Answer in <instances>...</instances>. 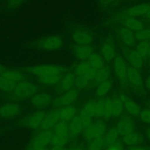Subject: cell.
I'll use <instances>...</instances> for the list:
<instances>
[{"instance_id": "obj_59", "label": "cell", "mask_w": 150, "mask_h": 150, "mask_svg": "<svg viewBox=\"0 0 150 150\" xmlns=\"http://www.w3.org/2000/svg\"><path fill=\"white\" fill-rule=\"evenodd\" d=\"M148 57H150V45H149V53H148Z\"/></svg>"}, {"instance_id": "obj_35", "label": "cell", "mask_w": 150, "mask_h": 150, "mask_svg": "<svg viewBox=\"0 0 150 150\" xmlns=\"http://www.w3.org/2000/svg\"><path fill=\"white\" fill-rule=\"evenodd\" d=\"M54 134L62 136H68L69 134V126L66 122L62 121H59L56 124L54 127Z\"/></svg>"}, {"instance_id": "obj_54", "label": "cell", "mask_w": 150, "mask_h": 150, "mask_svg": "<svg viewBox=\"0 0 150 150\" xmlns=\"http://www.w3.org/2000/svg\"><path fill=\"white\" fill-rule=\"evenodd\" d=\"M6 69H7L6 67H5L4 65L0 64V74H1Z\"/></svg>"}, {"instance_id": "obj_34", "label": "cell", "mask_w": 150, "mask_h": 150, "mask_svg": "<svg viewBox=\"0 0 150 150\" xmlns=\"http://www.w3.org/2000/svg\"><path fill=\"white\" fill-rule=\"evenodd\" d=\"M150 43L147 40L139 41L136 46V50L144 59L148 56Z\"/></svg>"}, {"instance_id": "obj_37", "label": "cell", "mask_w": 150, "mask_h": 150, "mask_svg": "<svg viewBox=\"0 0 150 150\" xmlns=\"http://www.w3.org/2000/svg\"><path fill=\"white\" fill-rule=\"evenodd\" d=\"M69 141L68 136H62L56 134H53L50 144L53 146H64Z\"/></svg>"}, {"instance_id": "obj_55", "label": "cell", "mask_w": 150, "mask_h": 150, "mask_svg": "<svg viewBox=\"0 0 150 150\" xmlns=\"http://www.w3.org/2000/svg\"><path fill=\"white\" fill-rule=\"evenodd\" d=\"M146 135L147 138H148V139L150 141V127L148 128L146 130Z\"/></svg>"}, {"instance_id": "obj_40", "label": "cell", "mask_w": 150, "mask_h": 150, "mask_svg": "<svg viewBox=\"0 0 150 150\" xmlns=\"http://www.w3.org/2000/svg\"><path fill=\"white\" fill-rule=\"evenodd\" d=\"M136 40L138 41L147 40L150 39V28H143L135 33Z\"/></svg>"}, {"instance_id": "obj_12", "label": "cell", "mask_w": 150, "mask_h": 150, "mask_svg": "<svg viewBox=\"0 0 150 150\" xmlns=\"http://www.w3.org/2000/svg\"><path fill=\"white\" fill-rule=\"evenodd\" d=\"M124 53L128 63H129V66L138 70L142 67L144 64V59L140 56L135 49H127Z\"/></svg>"}, {"instance_id": "obj_38", "label": "cell", "mask_w": 150, "mask_h": 150, "mask_svg": "<svg viewBox=\"0 0 150 150\" xmlns=\"http://www.w3.org/2000/svg\"><path fill=\"white\" fill-rule=\"evenodd\" d=\"M94 124L95 138L103 137L106 131V124L101 120H98Z\"/></svg>"}, {"instance_id": "obj_28", "label": "cell", "mask_w": 150, "mask_h": 150, "mask_svg": "<svg viewBox=\"0 0 150 150\" xmlns=\"http://www.w3.org/2000/svg\"><path fill=\"white\" fill-rule=\"evenodd\" d=\"M17 83L9 80L0 75V91L6 93H12Z\"/></svg>"}, {"instance_id": "obj_48", "label": "cell", "mask_w": 150, "mask_h": 150, "mask_svg": "<svg viewBox=\"0 0 150 150\" xmlns=\"http://www.w3.org/2000/svg\"><path fill=\"white\" fill-rule=\"evenodd\" d=\"M96 73H97V70L92 67H90L87 71V72L84 74V76H83V77L89 81L90 80H94L96 75Z\"/></svg>"}, {"instance_id": "obj_46", "label": "cell", "mask_w": 150, "mask_h": 150, "mask_svg": "<svg viewBox=\"0 0 150 150\" xmlns=\"http://www.w3.org/2000/svg\"><path fill=\"white\" fill-rule=\"evenodd\" d=\"M88 82L89 81L87 80H86L85 78H84L83 76L77 77L76 78L74 86L76 88L75 89H76V90L83 89L88 86Z\"/></svg>"}, {"instance_id": "obj_51", "label": "cell", "mask_w": 150, "mask_h": 150, "mask_svg": "<svg viewBox=\"0 0 150 150\" xmlns=\"http://www.w3.org/2000/svg\"><path fill=\"white\" fill-rule=\"evenodd\" d=\"M145 86L148 90H150V74H148L145 79Z\"/></svg>"}, {"instance_id": "obj_15", "label": "cell", "mask_w": 150, "mask_h": 150, "mask_svg": "<svg viewBox=\"0 0 150 150\" xmlns=\"http://www.w3.org/2000/svg\"><path fill=\"white\" fill-rule=\"evenodd\" d=\"M53 133L50 130H43L33 139L32 144L33 148L46 147L50 143Z\"/></svg>"}, {"instance_id": "obj_26", "label": "cell", "mask_w": 150, "mask_h": 150, "mask_svg": "<svg viewBox=\"0 0 150 150\" xmlns=\"http://www.w3.org/2000/svg\"><path fill=\"white\" fill-rule=\"evenodd\" d=\"M83 127L79 115H76L70 121L69 125V134L73 137L80 135L83 130Z\"/></svg>"}, {"instance_id": "obj_19", "label": "cell", "mask_w": 150, "mask_h": 150, "mask_svg": "<svg viewBox=\"0 0 150 150\" xmlns=\"http://www.w3.org/2000/svg\"><path fill=\"white\" fill-rule=\"evenodd\" d=\"M116 128L119 135L122 136L134 132L135 129L134 121L129 117L123 118L118 122Z\"/></svg>"}, {"instance_id": "obj_49", "label": "cell", "mask_w": 150, "mask_h": 150, "mask_svg": "<svg viewBox=\"0 0 150 150\" xmlns=\"http://www.w3.org/2000/svg\"><path fill=\"white\" fill-rule=\"evenodd\" d=\"M107 150H123L122 145L120 142L116 141L114 144L107 146Z\"/></svg>"}, {"instance_id": "obj_21", "label": "cell", "mask_w": 150, "mask_h": 150, "mask_svg": "<svg viewBox=\"0 0 150 150\" xmlns=\"http://www.w3.org/2000/svg\"><path fill=\"white\" fill-rule=\"evenodd\" d=\"M0 75L17 83L26 80V73L23 70H20L16 69L7 68Z\"/></svg>"}, {"instance_id": "obj_13", "label": "cell", "mask_w": 150, "mask_h": 150, "mask_svg": "<svg viewBox=\"0 0 150 150\" xmlns=\"http://www.w3.org/2000/svg\"><path fill=\"white\" fill-rule=\"evenodd\" d=\"M59 121V110L54 109L46 114L41 125H40V128L42 130H50L54 128Z\"/></svg>"}, {"instance_id": "obj_4", "label": "cell", "mask_w": 150, "mask_h": 150, "mask_svg": "<svg viewBox=\"0 0 150 150\" xmlns=\"http://www.w3.org/2000/svg\"><path fill=\"white\" fill-rule=\"evenodd\" d=\"M128 66L126 60L121 55H117L113 60L114 73L122 87L125 90H127L129 86L127 79Z\"/></svg>"}, {"instance_id": "obj_56", "label": "cell", "mask_w": 150, "mask_h": 150, "mask_svg": "<svg viewBox=\"0 0 150 150\" xmlns=\"http://www.w3.org/2000/svg\"><path fill=\"white\" fill-rule=\"evenodd\" d=\"M33 150H50L46 147H39V148H33Z\"/></svg>"}, {"instance_id": "obj_20", "label": "cell", "mask_w": 150, "mask_h": 150, "mask_svg": "<svg viewBox=\"0 0 150 150\" xmlns=\"http://www.w3.org/2000/svg\"><path fill=\"white\" fill-rule=\"evenodd\" d=\"M118 35L123 43L127 47H132L135 45L136 39L133 31L122 26L118 29Z\"/></svg>"}, {"instance_id": "obj_29", "label": "cell", "mask_w": 150, "mask_h": 150, "mask_svg": "<svg viewBox=\"0 0 150 150\" xmlns=\"http://www.w3.org/2000/svg\"><path fill=\"white\" fill-rule=\"evenodd\" d=\"M112 82L111 80L108 79L98 84L96 90V94L99 97L105 96L111 89Z\"/></svg>"}, {"instance_id": "obj_42", "label": "cell", "mask_w": 150, "mask_h": 150, "mask_svg": "<svg viewBox=\"0 0 150 150\" xmlns=\"http://www.w3.org/2000/svg\"><path fill=\"white\" fill-rule=\"evenodd\" d=\"M104 107H105V99L100 98L98 101H96L95 117L98 118H102L104 117Z\"/></svg>"}, {"instance_id": "obj_6", "label": "cell", "mask_w": 150, "mask_h": 150, "mask_svg": "<svg viewBox=\"0 0 150 150\" xmlns=\"http://www.w3.org/2000/svg\"><path fill=\"white\" fill-rule=\"evenodd\" d=\"M79 96L77 90L72 88L67 91L64 92L61 96L53 100L52 104L56 108L63 107L69 105H71L74 103Z\"/></svg>"}, {"instance_id": "obj_41", "label": "cell", "mask_w": 150, "mask_h": 150, "mask_svg": "<svg viewBox=\"0 0 150 150\" xmlns=\"http://www.w3.org/2000/svg\"><path fill=\"white\" fill-rule=\"evenodd\" d=\"M26 0H8L6 8L8 11L13 12L21 7Z\"/></svg>"}, {"instance_id": "obj_23", "label": "cell", "mask_w": 150, "mask_h": 150, "mask_svg": "<svg viewBox=\"0 0 150 150\" xmlns=\"http://www.w3.org/2000/svg\"><path fill=\"white\" fill-rule=\"evenodd\" d=\"M76 107L71 104L63 107L59 110L60 121L66 122L70 121L76 115Z\"/></svg>"}, {"instance_id": "obj_39", "label": "cell", "mask_w": 150, "mask_h": 150, "mask_svg": "<svg viewBox=\"0 0 150 150\" xmlns=\"http://www.w3.org/2000/svg\"><path fill=\"white\" fill-rule=\"evenodd\" d=\"M79 117L83 125V128H85L92 124V117L87 113L83 108L81 109Z\"/></svg>"}, {"instance_id": "obj_17", "label": "cell", "mask_w": 150, "mask_h": 150, "mask_svg": "<svg viewBox=\"0 0 150 150\" xmlns=\"http://www.w3.org/2000/svg\"><path fill=\"white\" fill-rule=\"evenodd\" d=\"M149 9H150V4L149 3L139 4L127 8L124 12V14L126 16H131V17L135 18L137 16L145 15Z\"/></svg>"}, {"instance_id": "obj_50", "label": "cell", "mask_w": 150, "mask_h": 150, "mask_svg": "<svg viewBox=\"0 0 150 150\" xmlns=\"http://www.w3.org/2000/svg\"><path fill=\"white\" fill-rule=\"evenodd\" d=\"M128 150H147L145 148L138 145H135V146H129L128 148Z\"/></svg>"}, {"instance_id": "obj_31", "label": "cell", "mask_w": 150, "mask_h": 150, "mask_svg": "<svg viewBox=\"0 0 150 150\" xmlns=\"http://www.w3.org/2000/svg\"><path fill=\"white\" fill-rule=\"evenodd\" d=\"M119 136V133L116 128V127H113L111 128L105 134V137L104 138L105 146H108L116 141H117L118 138Z\"/></svg>"}, {"instance_id": "obj_1", "label": "cell", "mask_w": 150, "mask_h": 150, "mask_svg": "<svg viewBox=\"0 0 150 150\" xmlns=\"http://www.w3.org/2000/svg\"><path fill=\"white\" fill-rule=\"evenodd\" d=\"M64 38L59 35L52 34L36 38L30 41L27 46L35 51L39 52H53L63 48Z\"/></svg>"}, {"instance_id": "obj_25", "label": "cell", "mask_w": 150, "mask_h": 150, "mask_svg": "<svg viewBox=\"0 0 150 150\" xmlns=\"http://www.w3.org/2000/svg\"><path fill=\"white\" fill-rule=\"evenodd\" d=\"M90 67L98 70L105 66V60L102 56L96 52H93L87 59Z\"/></svg>"}, {"instance_id": "obj_52", "label": "cell", "mask_w": 150, "mask_h": 150, "mask_svg": "<svg viewBox=\"0 0 150 150\" xmlns=\"http://www.w3.org/2000/svg\"><path fill=\"white\" fill-rule=\"evenodd\" d=\"M115 1H116V0H99V2H100V4L101 5H107L108 4H110L112 2H113Z\"/></svg>"}, {"instance_id": "obj_16", "label": "cell", "mask_w": 150, "mask_h": 150, "mask_svg": "<svg viewBox=\"0 0 150 150\" xmlns=\"http://www.w3.org/2000/svg\"><path fill=\"white\" fill-rule=\"evenodd\" d=\"M101 55L106 62L112 61L116 56V49L111 40H106L101 46Z\"/></svg>"}, {"instance_id": "obj_32", "label": "cell", "mask_w": 150, "mask_h": 150, "mask_svg": "<svg viewBox=\"0 0 150 150\" xmlns=\"http://www.w3.org/2000/svg\"><path fill=\"white\" fill-rule=\"evenodd\" d=\"M90 67H91L87 61H80L74 66L73 73L77 77L83 76Z\"/></svg>"}, {"instance_id": "obj_7", "label": "cell", "mask_w": 150, "mask_h": 150, "mask_svg": "<svg viewBox=\"0 0 150 150\" xmlns=\"http://www.w3.org/2000/svg\"><path fill=\"white\" fill-rule=\"evenodd\" d=\"M21 110V105L16 103H5L0 105V117L7 120L13 118L19 115Z\"/></svg>"}, {"instance_id": "obj_47", "label": "cell", "mask_w": 150, "mask_h": 150, "mask_svg": "<svg viewBox=\"0 0 150 150\" xmlns=\"http://www.w3.org/2000/svg\"><path fill=\"white\" fill-rule=\"evenodd\" d=\"M139 117L142 122L150 124V109H144L141 111Z\"/></svg>"}, {"instance_id": "obj_18", "label": "cell", "mask_w": 150, "mask_h": 150, "mask_svg": "<svg viewBox=\"0 0 150 150\" xmlns=\"http://www.w3.org/2000/svg\"><path fill=\"white\" fill-rule=\"evenodd\" d=\"M76 76L72 72H66L62 77L57 85L59 91L66 92L73 88L74 86Z\"/></svg>"}, {"instance_id": "obj_62", "label": "cell", "mask_w": 150, "mask_h": 150, "mask_svg": "<svg viewBox=\"0 0 150 150\" xmlns=\"http://www.w3.org/2000/svg\"><path fill=\"white\" fill-rule=\"evenodd\" d=\"M149 150H150V149H149Z\"/></svg>"}, {"instance_id": "obj_58", "label": "cell", "mask_w": 150, "mask_h": 150, "mask_svg": "<svg viewBox=\"0 0 150 150\" xmlns=\"http://www.w3.org/2000/svg\"><path fill=\"white\" fill-rule=\"evenodd\" d=\"M74 150H83V149L82 148L79 146V147H76V148H74Z\"/></svg>"}, {"instance_id": "obj_33", "label": "cell", "mask_w": 150, "mask_h": 150, "mask_svg": "<svg viewBox=\"0 0 150 150\" xmlns=\"http://www.w3.org/2000/svg\"><path fill=\"white\" fill-rule=\"evenodd\" d=\"M112 100V117L117 118L121 115L124 110V104L118 97H115Z\"/></svg>"}, {"instance_id": "obj_2", "label": "cell", "mask_w": 150, "mask_h": 150, "mask_svg": "<svg viewBox=\"0 0 150 150\" xmlns=\"http://www.w3.org/2000/svg\"><path fill=\"white\" fill-rule=\"evenodd\" d=\"M22 70L35 79L51 75H64L67 69L60 64L55 63H42L28 66Z\"/></svg>"}, {"instance_id": "obj_61", "label": "cell", "mask_w": 150, "mask_h": 150, "mask_svg": "<svg viewBox=\"0 0 150 150\" xmlns=\"http://www.w3.org/2000/svg\"><path fill=\"white\" fill-rule=\"evenodd\" d=\"M149 107H150V103H149Z\"/></svg>"}, {"instance_id": "obj_10", "label": "cell", "mask_w": 150, "mask_h": 150, "mask_svg": "<svg viewBox=\"0 0 150 150\" xmlns=\"http://www.w3.org/2000/svg\"><path fill=\"white\" fill-rule=\"evenodd\" d=\"M71 50L74 57L80 60H87L91 54L94 52L93 47L90 45H80L74 44L71 47Z\"/></svg>"}, {"instance_id": "obj_27", "label": "cell", "mask_w": 150, "mask_h": 150, "mask_svg": "<svg viewBox=\"0 0 150 150\" xmlns=\"http://www.w3.org/2000/svg\"><path fill=\"white\" fill-rule=\"evenodd\" d=\"M63 75H51L36 79L41 84L45 86H53L57 85Z\"/></svg>"}, {"instance_id": "obj_44", "label": "cell", "mask_w": 150, "mask_h": 150, "mask_svg": "<svg viewBox=\"0 0 150 150\" xmlns=\"http://www.w3.org/2000/svg\"><path fill=\"white\" fill-rule=\"evenodd\" d=\"M112 100L108 98L105 100L104 118L108 120L112 117Z\"/></svg>"}, {"instance_id": "obj_14", "label": "cell", "mask_w": 150, "mask_h": 150, "mask_svg": "<svg viewBox=\"0 0 150 150\" xmlns=\"http://www.w3.org/2000/svg\"><path fill=\"white\" fill-rule=\"evenodd\" d=\"M118 98L123 103L124 107L129 114L135 117L139 116L141 111V108L135 101L123 93L120 94Z\"/></svg>"}, {"instance_id": "obj_22", "label": "cell", "mask_w": 150, "mask_h": 150, "mask_svg": "<svg viewBox=\"0 0 150 150\" xmlns=\"http://www.w3.org/2000/svg\"><path fill=\"white\" fill-rule=\"evenodd\" d=\"M144 141V138L141 133L138 132H132L126 134L122 137L123 143L129 146L138 145Z\"/></svg>"}, {"instance_id": "obj_11", "label": "cell", "mask_w": 150, "mask_h": 150, "mask_svg": "<svg viewBox=\"0 0 150 150\" xmlns=\"http://www.w3.org/2000/svg\"><path fill=\"white\" fill-rule=\"evenodd\" d=\"M46 115V113L42 110H38L28 115L23 123L25 125L32 129H35L40 127L42 122Z\"/></svg>"}, {"instance_id": "obj_5", "label": "cell", "mask_w": 150, "mask_h": 150, "mask_svg": "<svg viewBox=\"0 0 150 150\" xmlns=\"http://www.w3.org/2000/svg\"><path fill=\"white\" fill-rule=\"evenodd\" d=\"M127 79L128 84L138 94L142 95L144 94V81L138 70L128 65Z\"/></svg>"}, {"instance_id": "obj_3", "label": "cell", "mask_w": 150, "mask_h": 150, "mask_svg": "<svg viewBox=\"0 0 150 150\" xmlns=\"http://www.w3.org/2000/svg\"><path fill=\"white\" fill-rule=\"evenodd\" d=\"M39 87L36 83L24 80L16 84L12 94L18 99H26L32 97L39 92Z\"/></svg>"}, {"instance_id": "obj_30", "label": "cell", "mask_w": 150, "mask_h": 150, "mask_svg": "<svg viewBox=\"0 0 150 150\" xmlns=\"http://www.w3.org/2000/svg\"><path fill=\"white\" fill-rule=\"evenodd\" d=\"M111 67L108 65H105L103 67L97 70L94 80L98 84H99L109 79V77L111 76Z\"/></svg>"}, {"instance_id": "obj_45", "label": "cell", "mask_w": 150, "mask_h": 150, "mask_svg": "<svg viewBox=\"0 0 150 150\" xmlns=\"http://www.w3.org/2000/svg\"><path fill=\"white\" fill-rule=\"evenodd\" d=\"M96 101H90L85 104L84 107L83 108L84 110L88 113L92 118L95 117V112H96Z\"/></svg>"}, {"instance_id": "obj_24", "label": "cell", "mask_w": 150, "mask_h": 150, "mask_svg": "<svg viewBox=\"0 0 150 150\" xmlns=\"http://www.w3.org/2000/svg\"><path fill=\"white\" fill-rule=\"evenodd\" d=\"M123 26L134 32H137L144 28V23L136 18L125 16L122 20Z\"/></svg>"}, {"instance_id": "obj_60", "label": "cell", "mask_w": 150, "mask_h": 150, "mask_svg": "<svg viewBox=\"0 0 150 150\" xmlns=\"http://www.w3.org/2000/svg\"><path fill=\"white\" fill-rule=\"evenodd\" d=\"M149 67H150V60H149Z\"/></svg>"}, {"instance_id": "obj_9", "label": "cell", "mask_w": 150, "mask_h": 150, "mask_svg": "<svg viewBox=\"0 0 150 150\" xmlns=\"http://www.w3.org/2000/svg\"><path fill=\"white\" fill-rule=\"evenodd\" d=\"M71 37L75 44L80 45H90L94 40V36L91 32L82 29L73 30Z\"/></svg>"}, {"instance_id": "obj_57", "label": "cell", "mask_w": 150, "mask_h": 150, "mask_svg": "<svg viewBox=\"0 0 150 150\" xmlns=\"http://www.w3.org/2000/svg\"><path fill=\"white\" fill-rule=\"evenodd\" d=\"M145 16H146V18H148V19H150V9H149V11H148V12L146 13Z\"/></svg>"}, {"instance_id": "obj_8", "label": "cell", "mask_w": 150, "mask_h": 150, "mask_svg": "<svg viewBox=\"0 0 150 150\" xmlns=\"http://www.w3.org/2000/svg\"><path fill=\"white\" fill-rule=\"evenodd\" d=\"M52 96L47 92H38L30 98V104L35 108L42 110L52 103Z\"/></svg>"}, {"instance_id": "obj_43", "label": "cell", "mask_w": 150, "mask_h": 150, "mask_svg": "<svg viewBox=\"0 0 150 150\" xmlns=\"http://www.w3.org/2000/svg\"><path fill=\"white\" fill-rule=\"evenodd\" d=\"M84 129L83 136L86 141H91L95 138V129L94 124H91Z\"/></svg>"}, {"instance_id": "obj_36", "label": "cell", "mask_w": 150, "mask_h": 150, "mask_svg": "<svg viewBox=\"0 0 150 150\" xmlns=\"http://www.w3.org/2000/svg\"><path fill=\"white\" fill-rule=\"evenodd\" d=\"M105 146L104 139L103 137L96 138L91 141L88 150H103Z\"/></svg>"}, {"instance_id": "obj_53", "label": "cell", "mask_w": 150, "mask_h": 150, "mask_svg": "<svg viewBox=\"0 0 150 150\" xmlns=\"http://www.w3.org/2000/svg\"><path fill=\"white\" fill-rule=\"evenodd\" d=\"M50 150H66V148H64V146H53Z\"/></svg>"}]
</instances>
